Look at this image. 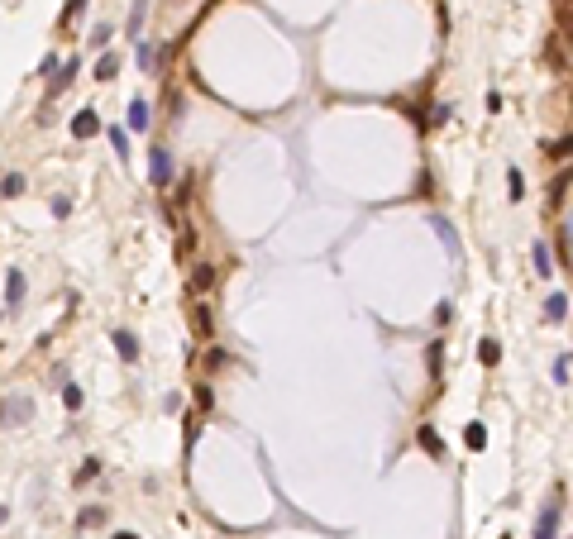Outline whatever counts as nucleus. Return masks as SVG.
<instances>
[{"mask_svg":"<svg viewBox=\"0 0 573 539\" xmlns=\"http://www.w3.org/2000/svg\"><path fill=\"white\" fill-rule=\"evenodd\" d=\"M148 177H153V187H167V182H172V158H167V148H148Z\"/></svg>","mask_w":573,"mask_h":539,"instance_id":"f257e3e1","label":"nucleus"},{"mask_svg":"<svg viewBox=\"0 0 573 539\" xmlns=\"http://www.w3.org/2000/svg\"><path fill=\"white\" fill-rule=\"evenodd\" d=\"M554 530H559V501H549L545 511H540V520H535V535H530V539H554Z\"/></svg>","mask_w":573,"mask_h":539,"instance_id":"f03ea898","label":"nucleus"},{"mask_svg":"<svg viewBox=\"0 0 573 539\" xmlns=\"http://www.w3.org/2000/svg\"><path fill=\"white\" fill-rule=\"evenodd\" d=\"M29 410H34V405H29L24 396H15V401H0V425H20Z\"/></svg>","mask_w":573,"mask_h":539,"instance_id":"7ed1b4c3","label":"nucleus"},{"mask_svg":"<svg viewBox=\"0 0 573 539\" xmlns=\"http://www.w3.org/2000/svg\"><path fill=\"white\" fill-rule=\"evenodd\" d=\"M91 134H101L96 110H77V120H72V138H91Z\"/></svg>","mask_w":573,"mask_h":539,"instance_id":"20e7f679","label":"nucleus"},{"mask_svg":"<svg viewBox=\"0 0 573 539\" xmlns=\"http://www.w3.org/2000/svg\"><path fill=\"white\" fill-rule=\"evenodd\" d=\"M20 301H24V272H20V268H10V277H5V306L15 310Z\"/></svg>","mask_w":573,"mask_h":539,"instance_id":"39448f33","label":"nucleus"},{"mask_svg":"<svg viewBox=\"0 0 573 539\" xmlns=\"http://www.w3.org/2000/svg\"><path fill=\"white\" fill-rule=\"evenodd\" d=\"M416 439H420V449H425L430 459H444V439L435 434V425H420V430H416Z\"/></svg>","mask_w":573,"mask_h":539,"instance_id":"423d86ee","label":"nucleus"},{"mask_svg":"<svg viewBox=\"0 0 573 539\" xmlns=\"http://www.w3.org/2000/svg\"><path fill=\"white\" fill-rule=\"evenodd\" d=\"M77 72H82V57H72V62L62 67V77H53V86H48V96H62V91L72 86V77H77Z\"/></svg>","mask_w":573,"mask_h":539,"instance_id":"0eeeda50","label":"nucleus"},{"mask_svg":"<svg viewBox=\"0 0 573 539\" xmlns=\"http://www.w3.org/2000/svg\"><path fill=\"white\" fill-rule=\"evenodd\" d=\"M115 353H120L125 363H134V358H139V339L129 334V329H120V334H115Z\"/></svg>","mask_w":573,"mask_h":539,"instance_id":"6e6552de","label":"nucleus"},{"mask_svg":"<svg viewBox=\"0 0 573 539\" xmlns=\"http://www.w3.org/2000/svg\"><path fill=\"white\" fill-rule=\"evenodd\" d=\"M211 282H215V268H211V263H201V268L191 272V292H196V296H206Z\"/></svg>","mask_w":573,"mask_h":539,"instance_id":"1a4fd4ad","label":"nucleus"},{"mask_svg":"<svg viewBox=\"0 0 573 539\" xmlns=\"http://www.w3.org/2000/svg\"><path fill=\"white\" fill-rule=\"evenodd\" d=\"M129 129H134V134L148 129V101H129Z\"/></svg>","mask_w":573,"mask_h":539,"instance_id":"9d476101","label":"nucleus"},{"mask_svg":"<svg viewBox=\"0 0 573 539\" xmlns=\"http://www.w3.org/2000/svg\"><path fill=\"white\" fill-rule=\"evenodd\" d=\"M143 15H148V0H134V10H129V38H143Z\"/></svg>","mask_w":573,"mask_h":539,"instance_id":"9b49d317","label":"nucleus"},{"mask_svg":"<svg viewBox=\"0 0 573 539\" xmlns=\"http://www.w3.org/2000/svg\"><path fill=\"white\" fill-rule=\"evenodd\" d=\"M478 358H483L488 368H497V363H502V344H497V339H483V344H478Z\"/></svg>","mask_w":573,"mask_h":539,"instance_id":"f8f14e48","label":"nucleus"},{"mask_svg":"<svg viewBox=\"0 0 573 539\" xmlns=\"http://www.w3.org/2000/svg\"><path fill=\"white\" fill-rule=\"evenodd\" d=\"M115 72H120V57L106 53L101 62H96V81H115Z\"/></svg>","mask_w":573,"mask_h":539,"instance_id":"ddd939ff","label":"nucleus"},{"mask_svg":"<svg viewBox=\"0 0 573 539\" xmlns=\"http://www.w3.org/2000/svg\"><path fill=\"white\" fill-rule=\"evenodd\" d=\"M564 315H569V301H564L559 292H554V296L545 301V320H564Z\"/></svg>","mask_w":573,"mask_h":539,"instance_id":"4468645a","label":"nucleus"},{"mask_svg":"<svg viewBox=\"0 0 573 539\" xmlns=\"http://www.w3.org/2000/svg\"><path fill=\"white\" fill-rule=\"evenodd\" d=\"M464 444H468V449H483V444H488V430H483V425H468V430H464Z\"/></svg>","mask_w":573,"mask_h":539,"instance_id":"2eb2a0df","label":"nucleus"},{"mask_svg":"<svg viewBox=\"0 0 573 539\" xmlns=\"http://www.w3.org/2000/svg\"><path fill=\"white\" fill-rule=\"evenodd\" d=\"M507 191H511V201H521V196H525V177H521L516 167L507 172Z\"/></svg>","mask_w":573,"mask_h":539,"instance_id":"dca6fc26","label":"nucleus"},{"mask_svg":"<svg viewBox=\"0 0 573 539\" xmlns=\"http://www.w3.org/2000/svg\"><path fill=\"white\" fill-rule=\"evenodd\" d=\"M435 229H439V239H444V248L459 258V243H454V229H449V220H435Z\"/></svg>","mask_w":573,"mask_h":539,"instance_id":"f3484780","label":"nucleus"},{"mask_svg":"<svg viewBox=\"0 0 573 539\" xmlns=\"http://www.w3.org/2000/svg\"><path fill=\"white\" fill-rule=\"evenodd\" d=\"M20 191H24V177H20V172H10V177L0 182V196H20Z\"/></svg>","mask_w":573,"mask_h":539,"instance_id":"a211bd4d","label":"nucleus"},{"mask_svg":"<svg viewBox=\"0 0 573 539\" xmlns=\"http://www.w3.org/2000/svg\"><path fill=\"white\" fill-rule=\"evenodd\" d=\"M535 272H540V277L554 272V268H549V248H545V243H535Z\"/></svg>","mask_w":573,"mask_h":539,"instance_id":"6ab92c4d","label":"nucleus"},{"mask_svg":"<svg viewBox=\"0 0 573 539\" xmlns=\"http://www.w3.org/2000/svg\"><path fill=\"white\" fill-rule=\"evenodd\" d=\"M62 401H67V410H82V387L67 382V387H62Z\"/></svg>","mask_w":573,"mask_h":539,"instance_id":"aec40b11","label":"nucleus"},{"mask_svg":"<svg viewBox=\"0 0 573 539\" xmlns=\"http://www.w3.org/2000/svg\"><path fill=\"white\" fill-rule=\"evenodd\" d=\"M110 143H115L120 158H129V138H125V129H110Z\"/></svg>","mask_w":573,"mask_h":539,"instance_id":"412c9836","label":"nucleus"},{"mask_svg":"<svg viewBox=\"0 0 573 539\" xmlns=\"http://www.w3.org/2000/svg\"><path fill=\"white\" fill-rule=\"evenodd\" d=\"M196 329H201V334H211V329H215V320H211V310H206V306H196Z\"/></svg>","mask_w":573,"mask_h":539,"instance_id":"4be33fe9","label":"nucleus"},{"mask_svg":"<svg viewBox=\"0 0 573 539\" xmlns=\"http://www.w3.org/2000/svg\"><path fill=\"white\" fill-rule=\"evenodd\" d=\"M82 10H86V0H67V10H62V24H72Z\"/></svg>","mask_w":573,"mask_h":539,"instance_id":"5701e85b","label":"nucleus"},{"mask_svg":"<svg viewBox=\"0 0 573 539\" xmlns=\"http://www.w3.org/2000/svg\"><path fill=\"white\" fill-rule=\"evenodd\" d=\"M96 473H101V459H86V463H82V473H77V482H86V477H96Z\"/></svg>","mask_w":573,"mask_h":539,"instance_id":"b1692460","label":"nucleus"},{"mask_svg":"<svg viewBox=\"0 0 573 539\" xmlns=\"http://www.w3.org/2000/svg\"><path fill=\"white\" fill-rule=\"evenodd\" d=\"M101 520H106L101 506H86V511H82V525H101Z\"/></svg>","mask_w":573,"mask_h":539,"instance_id":"393cba45","label":"nucleus"},{"mask_svg":"<svg viewBox=\"0 0 573 539\" xmlns=\"http://www.w3.org/2000/svg\"><path fill=\"white\" fill-rule=\"evenodd\" d=\"M549 158H573V138H564V143H554V148H549Z\"/></svg>","mask_w":573,"mask_h":539,"instance_id":"a878e982","label":"nucleus"},{"mask_svg":"<svg viewBox=\"0 0 573 539\" xmlns=\"http://www.w3.org/2000/svg\"><path fill=\"white\" fill-rule=\"evenodd\" d=\"M449 315H454V310H449V301H439V306H435V324H449Z\"/></svg>","mask_w":573,"mask_h":539,"instance_id":"bb28decb","label":"nucleus"},{"mask_svg":"<svg viewBox=\"0 0 573 539\" xmlns=\"http://www.w3.org/2000/svg\"><path fill=\"white\" fill-rule=\"evenodd\" d=\"M110 539H139V535H129V530H125V535H110Z\"/></svg>","mask_w":573,"mask_h":539,"instance_id":"cd10ccee","label":"nucleus"},{"mask_svg":"<svg viewBox=\"0 0 573 539\" xmlns=\"http://www.w3.org/2000/svg\"><path fill=\"white\" fill-rule=\"evenodd\" d=\"M0 525H5V506H0Z\"/></svg>","mask_w":573,"mask_h":539,"instance_id":"c85d7f7f","label":"nucleus"}]
</instances>
